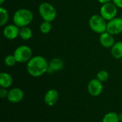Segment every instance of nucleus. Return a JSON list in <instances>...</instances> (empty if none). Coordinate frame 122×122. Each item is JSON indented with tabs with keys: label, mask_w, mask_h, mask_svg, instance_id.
Returning <instances> with one entry per match:
<instances>
[{
	"label": "nucleus",
	"mask_w": 122,
	"mask_h": 122,
	"mask_svg": "<svg viewBox=\"0 0 122 122\" xmlns=\"http://www.w3.org/2000/svg\"><path fill=\"white\" fill-rule=\"evenodd\" d=\"M49 63L41 55L33 56L26 63L27 73L34 78H38L47 73Z\"/></svg>",
	"instance_id": "1"
},
{
	"label": "nucleus",
	"mask_w": 122,
	"mask_h": 122,
	"mask_svg": "<svg viewBox=\"0 0 122 122\" xmlns=\"http://www.w3.org/2000/svg\"><path fill=\"white\" fill-rule=\"evenodd\" d=\"M34 14L28 9H19L16 10L13 15V22L19 27L28 26L32 22Z\"/></svg>",
	"instance_id": "2"
},
{
	"label": "nucleus",
	"mask_w": 122,
	"mask_h": 122,
	"mask_svg": "<svg viewBox=\"0 0 122 122\" xmlns=\"http://www.w3.org/2000/svg\"><path fill=\"white\" fill-rule=\"evenodd\" d=\"M89 26L93 32L100 35L107 32V22L100 14H94L89 19Z\"/></svg>",
	"instance_id": "3"
},
{
	"label": "nucleus",
	"mask_w": 122,
	"mask_h": 122,
	"mask_svg": "<svg viewBox=\"0 0 122 122\" xmlns=\"http://www.w3.org/2000/svg\"><path fill=\"white\" fill-rule=\"evenodd\" d=\"M39 13L44 21L53 22L57 16L56 8L50 3L43 2L39 6Z\"/></svg>",
	"instance_id": "4"
},
{
	"label": "nucleus",
	"mask_w": 122,
	"mask_h": 122,
	"mask_svg": "<svg viewBox=\"0 0 122 122\" xmlns=\"http://www.w3.org/2000/svg\"><path fill=\"white\" fill-rule=\"evenodd\" d=\"M14 55L15 56L17 63H27L33 56H32V50L28 45H20L17 47L14 52Z\"/></svg>",
	"instance_id": "5"
},
{
	"label": "nucleus",
	"mask_w": 122,
	"mask_h": 122,
	"mask_svg": "<svg viewBox=\"0 0 122 122\" xmlns=\"http://www.w3.org/2000/svg\"><path fill=\"white\" fill-rule=\"evenodd\" d=\"M117 12L118 7L113 2H109L102 4L99 10L100 15L107 21H109L117 17Z\"/></svg>",
	"instance_id": "6"
},
{
	"label": "nucleus",
	"mask_w": 122,
	"mask_h": 122,
	"mask_svg": "<svg viewBox=\"0 0 122 122\" xmlns=\"http://www.w3.org/2000/svg\"><path fill=\"white\" fill-rule=\"evenodd\" d=\"M107 32L113 35H117L122 32V18L115 17L107 22Z\"/></svg>",
	"instance_id": "7"
},
{
	"label": "nucleus",
	"mask_w": 122,
	"mask_h": 122,
	"mask_svg": "<svg viewBox=\"0 0 122 122\" xmlns=\"http://www.w3.org/2000/svg\"><path fill=\"white\" fill-rule=\"evenodd\" d=\"M87 89L89 93L92 96H99L103 91V84L97 78L92 79L87 86Z\"/></svg>",
	"instance_id": "8"
},
{
	"label": "nucleus",
	"mask_w": 122,
	"mask_h": 122,
	"mask_svg": "<svg viewBox=\"0 0 122 122\" xmlns=\"http://www.w3.org/2000/svg\"><path fill=\"white\" fill-rule=\"evenodd\" d=\"M19 28L14 24L6 25L3 29V35L7 40H14L19 36Z\"/></svg>",
	"instance_id": "9"
},
{
	"label": "nucleus",
	"mask_w": 122,
	"mask_h": 122,
	"mask_svg": "<svg viewBox=\"0 0 122 122\" xmlns=\"http://www.w3.org/2000/svg\"><path fill=\"white\" fill-rule=\"evenodd\" d=\"M24 92L19 88H14L9 91V93L7 96V99L9 102L13 104H16L24 99Z\"/></svg>",
	"instance_id": "10"
},
{
	"label": "nucleus",
	"mask_w": 122,
	"mask_h": 122,
	"mask_svg": "<svg viewBox=\"0 0 122 122\" xmlns=\"http://www.w3.org/2000/svg\"><path fill=\"white\" fill-rule=\"evenodd\" d=\"M99 42L101 45L105 48H112V47L114 45L116 42L113 35L110 34L108 32H105L100 34Z\"/></svg>",
	"instance_id": "11"
},
{
	"label": "nucleus",
	"mask_w": 122,
	"mask_h": 122,
	"mask_svg": "<svg viewBox=\"0 0 122 122\" xmlns=\"http://www.w3.org/2000/svg\"><path fill=\"white\" fill-rule=\"evenodd\" d=\"M59 98V92L55 89H49L44 95V102L48 106H54Z\"/></svg>",
	"instance_id": "12"
},
{
	"label": "nucleus",
	"mask_w": 122,
	"mask_h": 122,
	"mask_svg": "<svg viewBox=\"0 0 122 122\" xmlns=\"http://www.w3.org/2000/svg\"><path fill=\"white\" fill-rule=\"evenodd\" d=\"M64 61L59 58H54L51 60L49 63L48 67V73H53L55 72H59L62 70L64 68Z\"/></svg>",
	"instance_id": "13"
},
{
	"label": "nucleus",
	"mask_w": 122,
	"mask_h": 122,
	"mask_svg": "<svg viewBox=\"0 0 122 122\" xmlns=\"http://www.w3.org/2000/svg\"><path fill=\"white\" fill-rule=\"evenodd\" d=\"M13 83V78L12 76L5 72H2L0 73V86L1 88H8Z\"/></svg>",
	"instance_id": "14"
},
{
	"label": "nucleus",
	"mask_w": 122,
	"mask_h": 122,
	"mask_svg": "<svg viewBox=\"0 0 122 122\" xmlns=\"http://www.w3.org/2000/svg\"><path fill=\"white\" fill-rule=\"evenodd\" d=\"M112 55L115 59H121L122 58V41L116 42L111 48Z\"/></svg>",
	"instance_id": "15"
},
{
	"label": "nucleus",
	"mask_w": 122,
	"mask_h": 122,
	"mask_svg": "<svg viewBox=\"0 0 122 122\" xmlns=\"http://www.w3.org/2000/svg\"><path fill=\"white\" fill-rule=\"evenodd\" d=\"M33 35L32 30L28 26L22 27L19 28V37L24 40H29Z\"/></svg>",
	"instance_id": "16"
},
{
	"label": "nucleus",
	"mask_w": 122,
	"mask_h": 122,
	"mask_svg": "<svg viewBox=\"0 0 122 122\" xmlns=\"http://www.w3.org/2000/svg\"><path fill=\"white\" fill-rule=\"evenodd\" d=\"M9 19V14L6 9L3 6L0 7V25L4 26Z\"/></svg>",
	"instance_id": "17"
},
{
	"label": "nucleus",
	"mask_w": 122,
	"mask_h": 122,
	"mask_svg": "<svg viewBox=\"0 0 122 122\" xmlns=\"http://www.w3.org/2000/svg\"><path fill=\"white\" fill-rule=\"evenodd\" d=\"M119 114L115 112H109L104 115L102 122H119Z\"/></svg>",
	"instance_id": "18"
},
{
	"label": "nucleus",
	"mask_w": 122,
	"mask_h": 122,
	"mask_svg": "<svg viewBox=\"0 0 122 122\" xmlns=\"http://www.w3.org/2000/svg\"><path fill=\"white\" fill-rule=\"evenodd\" d=\"M4 63L5 65H6L8 67H13L17 63V61H16V59L15 56L13 54V55H6L4 58Z\"/></svg>",
	"instance_id": "19"
},
{
	"label": "nucleus",
	"mask_w": 122,
	"mask_h": 122,
	"mask_svg": "<svg viewBox=\"0 0 122 122\" xmlns=\"http://www.w3.org/2000/svg\"><path fill=\"white\" fill-rule=\"evenodd\" d=\"M52 28V25L51 23L50 22H47V21H44L39 27L40 31L41 33L43 34H48L51 32Z\"/></svg>",
	"instance_id": "20"
},
{
	"label": "nucleus",
	"mask_w": 122,
	"mask_h": 122,
	"mask_svg": "<svg viewBox=\"0 0 122 122\" xmlns=\"http://www.w3.org/2000/svg\"><path fill=\"white\" fill-rule=\"evenodd\" d=\"M109 73L106 70H102L99 71L97 74V78L102 83L106 82L109 79Z\"/></svg>",
	"instance_id": "21"
},
{
	"label": "nucleus",
	"mask_w": 122,
	"mask_h": 122,
	"mask_svg": "<svg viewBox=\"0 0 122 122\" xmlns=\"http://www.w3.org/2000/svg\"><path fill=\"white\" fill-rule=\"evenodd\" d=\"M8 93H9V91L6 90V88H1L0 89V96H1V99L7 98Z\"/></svg>",
	"instance_id": "22"
},
{
	"label": "nucleus",
	"mask_w": 122,
	"mask_h": 122,
	"mask_svg": "<svg viewBox=\"0 0 122 122\" xmlns=\"http://www.w3.org/2000/svg\"><path fill=\"white\" fill-rule=\"evenodd\" d=\"M112 1L118 8L122 9V0H112Z\"/></svg>",
	"instance_id": "23"
},
{
	"label": "nucleus",
	"mask_w": 122,
	"mask_h": 122,
	"mask_svg": "<svg viewBox=\"0 0 122 122\" xmlns=\"http://www.w3.org/2000/svg\"><path fill=\"white\" fill-rule=\"evenodd\" d=\"M100 4H107V3H109V2H112V0H97Z\"/></svg>",
	"instance_id": "24"
},
{
	"label": "nucleus",
	"mask_w": 122,
	"mask_h": 122,
	"mask_svg": "<svg viewBox=\"0 0 122 122\" xmlns=\"http://www.w3.org/2000/svg\"><path fill=\"white\" fill-rule=\"evenodd\" d=\"M119 120L122 122V113H120V114H119Z\"/></svg>",
	"instance_id": "25"
},
{
	"label": "nucleus",
	"mask_w": 122,
	"mask_h": 122,
	"mask_svg": "<svg viewBox=\"0 0 122 122\" xmlns=\"http://www.w3.org/2000/svg\"><path fill=\"white\" fill-rule=\"evenodd\" d=\"M5 1V0H0V4L1 5H2L3 4H4V2Z\"/></svg>",
	"instance_id": "26"
},
{
	"label": "nucleus",
	"mask_w": 122,
	"mask_h": 122,
	"mask_svg": "<svg viewBox=\"0 0 122 122\" xmlns=\"http://www.w3.org/2000/svg\"><path fill=\"white\" fill-rule=\"evenodd\" d=\"M121 61H122V58H121Z\"/></svg>",
	"instance_id": "27"
}]
</instances>
